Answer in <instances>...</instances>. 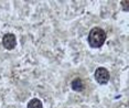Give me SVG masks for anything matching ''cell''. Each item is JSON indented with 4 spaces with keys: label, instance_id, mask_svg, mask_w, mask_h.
<instances>
[{
    "label": "cell",
    "instance_id": "obj_5",
    "mask_svg": "<svg viewBox=\"0 0 129 108\" xmlns=\"http://www.w3.org/2000/svg\"><path fill=\"white\" fill-rule=\"evenodd\" d=\"M27 108H42V101L38 98H33L28 103Z\"/></svg>",
    "mask_w": 129,
    "mask_h": 108
},
{
    "label": "cell",
    "instance_id": "obj_3",
    "mask_svg": "<svg viewBox=\"0 0 129 108\" xmlns=\"http://www.w3.org/2000/svg\"><path fill=\"white\" fill-rule=\"evenodd\" d=\"M2 45L7 50H13L17 45V38L12 33H7L2 38Z\"/></svg>",
    "mask_w": 129,
    "mask_h": 108
},
{
    "label": "cell",
    "instance_id": "obj_6",
    "mask_svg": "<svg viewBox=\"0 0 129 108\" xmlns=\"http://www.w3.org/2000/svg\"><path fill=\"white\" fill-rule=\"evenodd\" d=\"M121 7H122V9H124V11L128 12V11H129V1H128V0L121 1Z\"/></svg>",
    "mask_w": 129,
    "mask_h": 108
},
{
    "label": "cell",
    "instance_id": "obj_2",
    "mask_svg": "<svg viewBox=\"0 0 129 108\" xmlns=\"http://www.w3.org/2000/svg\"><path fill=\"white\" fill-rule=\"evenodd\" d=\"M94 76H95V80L97 83L104 85V84L108 83V81H109V78H110V74L105 67H98L95 71Z\"/></svg>",
    "mask_w": 129,
    "mask_h": 108
},
{
    "label": "cell",
    "instance_id": "obj_1",
    "mask_svg": "<svg viewBox=\"0 0 129 108\" xmlns=\"http://www.w3.org/2000/svg\"><path fill=\"white\" fill-rule=\"evenodd\" d=\"M87 41H88V44L90 48L93 49L102 48L104 45L105 41H106V32L103 30L102 28H98V27L93 28L89 31Z\"/></svg>",
    "mask_w": 129,
    "mask_h": 108
},
{
    "label": "cell",
    "instance_id": "obj_4",
    "mask_svg": "<svg viewBox=\"0 0 129 108\" xmlns=\"http://www.w3.org/2000/svg\"><path fill=\"white\" fill-rule=\"evenodd\" d=\"M71 86H72V89L75 90V92H83V90H84V87H85L83 80H82V78H80V77H77V78H75V80H73Z\"/></svg>",
    "mask_w": 129,
    "mask_h": 108
}]
</instances>
